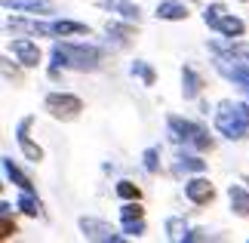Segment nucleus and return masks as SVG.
I'll list each match as a JSON object with an SVG mask.
<instances>
[{
	"label": "nucleus",
	"mask_w": 249,
	"mask_h": 243,
	"mask_svg": "<svg viewBox=\"0 0 249 243\" xmlns=\"http://www.w3.org/2000/svg\"><path fill=\"white\" fill-rule=\"evenodd\" d=\"M157 19H163V22H185L188 19V6L178 3V0H163V3H157Z\"/></svg>",
	"instance_id": "14"
},
{
	"label": "nucleus",
	"mask_w": 249,
	"mask_h": 243,
	"mask_svg": "<svg viewBox=\"0 0 249 243\" xmlns=\"http://www.w3.org/2000/svg\"><path fill=\"white\" fill-rule=\"evenodd\" d=\"M105 31H108L111 37H117V43H120V46H126L132 37H136V28H129V25H117V22H108V25H105Z\"/></svg>",
	"instance_id": "24"
},
{
	"label": "nucleus",
	"mask_w": 249,
	"mask_h": 243,
	"mask_svg": "<svg viewBox=\"0 0 249 243\" xmlns=\"http://www.w3.org/2000/svg\"><path fill=\"white\" fill-rule=\"evenodd\" d=\"M80 231H83V237L86 240H95V243H123L126 240V234H117L108 222H102V219H92V216H80Z\"/></svg>",
	"instance_id": "6"
},
{
	"label": "nucleus",
	"mask_w": 249,
	"mask_h": 243,
	"mask_svg": "<svg viewBox=\"0 0 249 243\" xmlns=\"http://www.w3.org/2000/svg\"><path fill=\"white\" fill-rule=\"evenodd\" d=\"M3 176H6L9 182H13V185H18V188H22V191H34L31 179H28L25 172L16 167V163H13V157H3Z\"/></svg>",
	"instance_id": "18"
},
{
	"label": "nucleus",
	"mask_w": 249,
	"mask_h": 243,
	"mask_svg": "<svg viewBox=\"0 0 249 243\" xmlns=\"http://www.w3.org/2000/svg\"><path fill=\"white\" fill-rule=\"evenodd\" d=\"M215 130L231 142L249 139V102H218Z\"/></svg>",
	"instance_id": "2"
},
{
	"label": "nucleus",
	"mask_w": 249,
	"mask_h": 243,
	"mask_svg": "<svg viewBox=\"0 0 249 243\" xmlns=\"http://www.w3.org/2000/svg\"><path fill=\"white\" fill-rule=\"evenodd\" d=\"M185 197L194 203V206H206V203L215 200V188H213V182H209V179L197 176V179L185 182Z\"/></svg>",
	"instance_id": "8"
},
{
	"label": "nucleus",
	"mask_w": 249,
	"mask_h": 243,
	"mask_svg": "<svg viewBox=\"0 0 249 243\" xmlns=\"http://www.w3.org/2000/svg\"><path fill=\"white\" fill-rule=\"evenodd\" d=\"M43 108L50 111L53 120L68 123V120H77L80 117L83 99H80V95H74V93H50V95H46V102H43Z\"/></svg>",
	"instance_id": "4"
},
{
	"label": "nucleus",
	"mask_w": 249,
	"mask_h": 243,
	"mask_svg": "<svg viewBox=\"0 0 249 243\" xmlns=\"http://www.w3.org/2000/svg\"><path fill=\"white\" fill-rule=\"evenodd\" d=\"M215 71L225 77V80H231L234 86H240V90L246 93V99H249V62L243 59H234V56H228V53H215Z\"/></svg>",
	"instance_id": "5"
},
{
	"label": "nucleus",
	"mask_w": 249,
	"mask_h": 243,
	"mask_svg": "<svg viewBox=\"0 0 249 243\" xmlns=\"http://www.w3.org/2000/svg\"><path fill=\"white\" fill-rule=\"evenodd\" d=\"M209 50L213 53H228V56H234V59H243V62H249V43H243V40H231V43H209Z\"/></svg>",
	"instance_id": "19"
},
{
	"label": "nucleus",
	"mask_w": 249,
	"mask_h": 243,
	"mask_svg": "<svg viewBox=\"0 0 249 243\" xmlns=\"http://www.w3.org/2000/svg\"><path fill=\"white\" fill-rule=\"evenodd\" d=\"M120 216H123V219H142V216H145V209H142L139 200H126V203L120 206Z\"/></svg>",
	"instance_id": "30"
},
{
	"label": "nucleus",
	"mask_w": 249,
	"mask_h": 243,
	"mask_svg": "<svg viewBox=\"0 0 249 243\" xmlns=\"http://www.w3.org/2000/svg\"><path fill=\"white\" fill-rule=\"evenodd\" d=\"M108 6L114 9V13H120L126 22H139V19H142V6L129 3V0H108Z\"/></svg>",
	"instance_id": "21"
},
{
	"label": "nucleus",
	"mask_w": 249,
	"mask_h": 243,
	"mask_svg": "<svg viewBox=\"0 0 249 243\" xmlns=\"http://www.w3.org/2000/svg\"><path fill=\"white\" fill-rule=\"evenodd\" d=\"M53 34H55V37L89 34V25H83V22H74V19H55V22H53Z\"/></svg>",
	"instance_id": "16"
},
{
	"label": "nucleus",
	"mask_w": 249,
	"mask_h": 243,
	"mask_svg": "<svg viewBox=\"0 0 249 243\" xmlns=\"http://www.w3.org/2000/svg\"><path fill=\"white\" fill-rule=\"evenodd\" d=\"M3 9H13V13H31V16H53L55 3L53 0H3Z\"/></svg>",
	"instance_id": "11"
},
{
	"label": "nucleus",
	"mask_w": 249,
	"mask_h": 243,
	"mask_svg": "<svg viewBox=\"0 0 249 243\" xmlns=\"http://www.w3.org/2000/svg\"><path fill=\"white\" fill-rule=\"evenodd\" d=\"M31 126H34V117H25V120H18V126H16V139H18V148H22V154L31 163H40L43 160V148L40 145H34L31 142Z\"/></svg>",
	"instance_id": "7"
},
{
	"label": "nucleus",
	"mask_w": 249,
	"mask_h": 243,
	"mask_svg": "<svg viewBox=\"0 0 249 243\" xmlns=\"http://www.w3.org/2000/svg\"><path fill=\"white\" fill-rule=\"evenodd\" d=\"M215 31L225 34V37H243V34H246V22L228 13V16H222V22L215 25Z\"/></svg>",
	"instance_id": "17"
},
{
	"label": "nucleus",
	"mask_w": 249,
	"mask_h": 243,
	"mask_svg": "<svg viewBox=\"0 0 249 243\" xmlns=\"http://www.w3.org/2000/svg\"><path fill=\"white\" fill-rule=\"evenodd\" d=\"M9 53L18 59L22 68H37L40 65V50H37V43L28 40V37H16V40L9 43Z\"/></svg>",
	"instance_id": "10"
},
{
	"label": "nucleus",
	"mask_w": 249,
	"mask_h": 243,
	"mask_svg": "<svg viewBox=\"0 0 249 243\" xmlns=\"http://www.w3.org/2000/svg\"><path fill=\"white\" fill-rule=\"evenodd\" d=\"M50 59L53 68H62V71H99L102 50L89 43H53Z\"/></svg>",
	"instance_id": "1"
},
{
	"label": "nucleus",
	"mask_w": 249,
	"mask_h": 243,
	"mask_svg": "<svg viewBox=\"0 0 249 243\" xmlns=\"http://www.w3.org/2000/svg\"><path fill=\"white\" fill-rule=\"evenodd\" d=\"M172 172H176V176H181V172H194V176H200V172H206V160L197 157V154H178L176 163H172Z\"/></svg>",
	"instance_id": "13"
},
{
	"label": "nucleus",
	"mask_w": 249,
	"mask_h": 243,
	"mask_svg": "<svg viewBox=\"0 0 249 243\" xmlns=\"http://www.w3.org/2000/svg\"><path fill=\"white\" fill-rule=\"evenodd\" d=\"M117 197H123V200H142V188L136 182H129V179H123V182H117Z\"/></svg>",
	"instance_id": "26"
},
{
	"label": "nucleus",
	"mask_w": 249,
	"mask_h": 243,
	"mask_svg": "<svg viewBox=\"0 0 249 243\" xmlns=\"http://www.w3.org/2000/svg\"><path fill=\"white\" fill-rule=\"evenodd\" d=\"M129 71H132V77H139V80L145 83V86H154V83H157V74H154V68H151L148 62H142V59H136V62H132V68H129Z\"/></svg>",
	"instance_id": "23"
},
{
	"label": "nucleus",
	"mask_w": 249,
	"mask_h": 243,
	"mask_svg": "<svg viewBox=\"0 0 249 243\" xmlns=\"http://www.w3.org/2000/svg\"><path fill=\"white\" fill-rule=\"evenodd\" d=\"M123 234L126 237H142L145 234V216L142 219H123Z\"/></svg>",
	"instance_id": "28"
},
{
	"label": "nucleus",
	"mask_w": 249,
	"mask_h": 243,
	"mask_svg": "<svg viewBox=\"0 0 249 243\" xmlns=\"http://www.w3.org/2000/svg\"><path fill=\"white\" fill-rule=\"evenodd\" d=\"M228 200H231V209L237 212L240 219H249V191L243 185H231L228 188Z\"/></svg>",
	"instance_id": "15"
},
{
	"label": "nucleus",
	"mask_w": 249,
	"mask_h": 243,
	"mask_svg": "<svg viewBox=\"0 0 249 243\" xmlns=\"http://www.w3.org/2000/svg\"><path fill=\"white\" fill-rule=\"evenodd\" d=\"M166 130H169V139L176 145H185V148H194V151H213V135H209L200 123H194V120L169 114Z\"/></svg>",
	"instance_id": "3"
},
{
	"label": "nucleus",
	"mask_w": 249,
	"mask_h": 243,
	"mask_svg": "<svg viewBox=\"0 0 249 243\" xmlns=\"http://www.w3.org/2000/svg\"><path fill=\"white\" fill-rule=\"evenodd\" d=\"M6 31L31 34V37H55V34H53V22H37V19H18V16L6 22Z\"/></svg>",
	"instance_id": "9"
},
{
	"label": "nucleus",
	"mask_w": 249,
	"mask_h": 243,
	"mask_svg": "<svg viewBox=\"0 0 249 243\" xmlns=\"http://www.w3.org/2000/svg\"><path fill=\"white\" fill-rule=\"evenodd\" d=\"M16 206L22 209L25 216H31V219L40 216V200H37L34 191H22V194H18V200H16Z\"/></svg>",
	"instance_id": "22"
},
{
	"label": "nucleus",
	"mask_w": 249,
	"mask_h": 243,
	"mask_svg": "<svg viewBox=\"0 0 249 243\" xmlns=\"http://www.w3.org/2000/svg\"><path fill=\"white\" fill-rule=\"evenodd\" d=\"M222 16H228V6H225V3H209L206 13H203V22H206L209 28H215L218 22H222Z\"/></svg>",
	"instance_id": "27"
},
{
	"label": "nucleus",
	"mask_w": 249,
	"mask_h": 243,
	"mask_svg": "<svg viewBox=\"0 0 249 243\" xmlns=\"http://www.w3.org/2000/svg\"><path fill=\"white\" fill-rule=\"evenodd\" d=\"M142 160H145V169L154 176V172H160V148H148L145 154H142Z\"/></svg>",
	"instance_id": "29"
},
{
	"label": "nucleus",
	"mask_w": 249,
	"mask_h": 243,
	"mask_svg": "<svg viewBox=\"0 0 249 243\" xmlns=\"http://www.w3.org/2000/svg\"><path fill=\"white\" fill-rule=\"evenodd\" d=\"M203 93V77H200L194 68H181V95H185V102L197 99V95Z\"/></svg>",
	"instance_id": "12"
},
{
	"label": "nucleus",
	"mask_w": 249,
	"mask_h": 243,
	"mask_svg": "<svg viewBox=\"0 0 249 243\" xmlns=\"http://www.w3.org/2000/svg\"><path fill=\"white\" fill-rule=\"evenodd\" d=\"M166 237L169 240H176V243H181V240H191V228L185 225V219H178V216H172V219H166Z\"/></svg>",
	"instance_id": "20"
},
{
	"label": "nucleus",
	"mask_w": 249,
	"mask_h": 243,
	"mask_svg": "<svg viewBox=\"0 0 249 243\" xmlns=\"http://www.w3.org/2000/svg\"><path fill=\"white\" fill-rule=\"evenodd\" d=\"M9 209H13V206H9L6 200L0 203V237H3V240H9V237L16 234V222L9 219Z\"/></svg>",
	"instance_id": "25"
}]
</instances>
